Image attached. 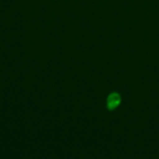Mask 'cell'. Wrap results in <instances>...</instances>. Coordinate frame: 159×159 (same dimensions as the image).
Listing matches in <instances>:
<instances>
[{
    "label": "cell",
    "instance_id": "obj_1",
    "mask_svg": "<svg viewBox=\"0 0 159 159\" xmlns=\"http://www.w3.org/2000/svg\"><path fill=\"white\" fill-rule=\"evenodd\" d=\"M120 101H121V98H120L119 94H117V93L110 94L108 99H107V106H108V108L110 110L116 109L120 104Z\"/></svg>",
    "mask_w": 159,
    "mask_h": 159
}]
</instances>
